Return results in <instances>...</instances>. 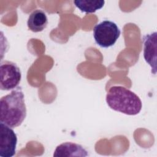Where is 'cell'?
<instances>
[{
    "label": "cell",
    "mask_w": 157,
    "mask_h": 157,
    "mask_svg": "<svg viewBox=\"0 0 157 157\" xmlns=\"http://www.w3.org/2000/svg\"><path fill=\"white\" fill-rule=\"evenodd\" d=\"M17 136L11 127L0 123V156L12 157L16 151Z\"/></svg>",
    "instance_id": "obj_5"
},
{
    "label": "cell",
    "mask_w": 157,
    "mask_h": 157,
    "mask_svg": "<svg viewBox=\"0 0 157 157\" xmlns=\"http://www.w3.org/2000/svg\"><path fill=\"white\" fill-rule=\"evenodd\" d=\"M88 151L80 145L64 142L56 147L53 156H86Z\"/></svg>",
    "instance_id": "obj_7"
},
{
    "label": "cell",
    "mask_w": 157,
    "mask_h": 157,
    "mask_svg": "<svg viewBox=\"0 0 157 157\" xmlns=\"http://www.w3.org/2000/svg\"><path fill=\"white\" fill-rule=\"evenodd\" d=\"M21 73L18 66L12 61H4L0 66V88L9 91L15 89L19 85Z\"/></svg>",
    "instance_id": "obj_4"
},
{
    "label": "cell",
    "mask_w": 157,
    "mask_h": 157,
    "mask_svg": "<svg viewBox=\"0 0 157 157\" xmlns=\"http://www.w3.org/2000/svg\"><path fill=\"white\" fill-rule=\"evenodd\" d=\"M105 99L110 109L128 115L139 114L142 107L139 97L122 86L110 87L107 93Z\"/></svg>",
    "instance_id": "obj_2"
},
{
    "label": "cell",
    "mask_w": 157,
    "mask_h": 157,
    "mask_svg": "<svg viewBox=\"0 0 157 157\" xmlns=\"http://www.w3.org/2000/svg\"><path fill=\"white\" fill-rule=\"evenodd\" d=\"M73 2L81 12L86 13L95 12L102 8L105 4L104 0H75Z\"/></svg>",
    "instance_id": "obj_9"
},
{
    "label": "cell",
    "mask_w": 157,
    "mask_h": 157,
    "mask_svg": "<svg viewBox=\"0 0 157 157\" xmlns=\"http://www.w3.org/2000/svg\"><path fill=\"white\" fill-rule=\"evenodd\" d=\"M48 18L45 13L41 9H36L29 15L27 25L29 30L34 33L43 31L47 26Z\"/></svg>",
    "instance_id": "obj_8"
},
{
    "label": "cell",
    "mask_w": 157,
    "mask_h": 157,
    "mask_svg": "<svg viewBox=\"0 0 157 157\" xmlns=\"http://www.w3.org/2000/svg\"><path fill=\"white\" fill-rule=\"evenodd\" d=\"M0 109L1 123L11 128L21 124L26 117V107L21 87L1 98Z\"/></svg>",
    "instance_id": "obj_1"
},
{
    "label": "cell",
    "mask_w": 157,
    "mask_h": 157,
    "mask_svg": "<svg viewBox=\"0 0 157 157\" xmlns=\"http://www.w3.org/2000/svg\"><path fill=\"white\" fill-rule=\"evenodd\" d=\"M121 31L117 24L110 20H104L93 28L96 43L102 48L113 45L120 36Z\"/></svg>",
    "instance_id": "obj_3"
},
{
    "label": "cell",
    "mask_w": 157,
    "mask_h": 157,
    "mask_svg": "<svg viewBox=\"0 0 157 157\" xmlns=\"http://www.w3.org/2000/svg\"><path fill=\"white\" fill-rule=\"evenodd\" d=\"M156 32H154L143 37L144 57L154 74L156 72Z\"/></svg>",
    "instance_id": "obj_6"
}]
</instances>
